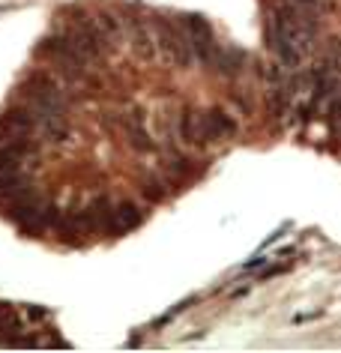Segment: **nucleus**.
<instances>
[{
	"label": "nucleus",
	"instance_id": "nucleus-7",
	"mask_svg": "<svg viewBox=\"0 0 341 353\" xmlns=\"http://www.w3.org/2000/svg\"><path fill=\"white\" fill-rule=\"evenodd\" d=\"M138 222H141V213H138V207L132 204V201H120L117 207H111L108 231H114V234H126V231H132Z\"/></svg>",
	"mask_w": 341,
	"mask_h": 353
},
{
	"label": "nucleus",
	"instance_id": "nucleus-10",
	"mask_svg": "<svg viewBox=\"0 0 341 353\" xmlns=\"http://www.w3.org/2000/svg\"><path fill=\"white\" fill-rule=\"evenodd\" d=\"M126 132H129V141H132V147H138V150H150L153 147V141L147 138V132H144V117L138 111L129 117Z\"/></svg>",
	"mask_w": 341,
	"mask_h": 353
},
{
	"label": "nucleus",
	"instance_id": "nucleus-11",
	"mask_svg": "<svg viewBox=\"0 0 341 353\" xmlns=\"http://www.w3.org/2000/svg\"><path fill=\"white\" fill-rule=\"evenodd\" d=\"M0 332H10L12 335V344H15V335L21 332L19 314H15V308H10L6 303H0Z\"/></svg>",
	"mask_w": 341,
	"mask_h": 353
},
{
	"label": "nucleus",
	"instance_id": "nucleus-6",
	"mask_svg": "<svg viewBox=\"0 0 341 353\" xmlns=\"http://www.w3.org/2000/svg\"><path fill=\"white\" fill-rule=\"evenodd\" d=\"M93 28H96V33H99V39H102L105 48H111V51L120 48V42H123V28H120V19L114 12H108V10L96 12Z\"/></svg>",
	"mask_w": 341,
	"mask_h": 353
},
{
	"label": "nucleus",
	"instance_id": "nucleus-1",
	"mask_svg": "<svg viewBox=\"0 0 341 353\" xmlns=\"http://www.w3.org/2000/svg\"><path fill=\"white\" fill-rule=\"evenodd\" d=\"M153 33H156V48L162 51L165 60H171V63H177L183 69L192 66V60H195V51H192V42L186 37V28H183V21L180 24H171L168 19H156Z\"/></svg>",
	"mask_w": 341,
	"mask_h": 353
},
{
	"label": "nucleus",
	"instance_id": "nucleus-9",
	"mask_svg": "<svg viewBox=\"0 0 341 353\" xmlns=\"http://www.w3.org/2000/svg\"><path fill=\"white\" fill-rule=\"evenodd\" d=\"M213 66L222 75H237L242 69V51L240 48H218L213 57Z\"/></svg>",
	"mask_w": 341,
	"mask_h": 353
},
{
	"label": "nucleus",
	"instance_id": "nucleus-12",
	"mask_svg": "<svg viewBox=\"0 0 341 353\" xmlns=\"http://www.w3.org/2000/svg\"><path fill=\"white\" fill-rule=\"evenodd\" d=\"M30 317L33 321H39V317H45V312H42V308H30Z\"/></svg>",
	"mask_w": 341,
	"mask_h": 353
},
{
	"label": "nucleus",
	"instance_id": "nucleus-3",
	"mask_svg": "<svg viewBox=\"0 0 341 353\" xmlns=\"http://www.w3.org/2000/svg\"><path fill=\"white\" fill-rule=\"evenodd\" d=\"M183 28H186V37L192 42L195 57L204 60V63H213L218 46L213 39V28H209V21L204 19V15H186V19H183Z\"/></svg>",
	"mask_w": 341,
	"mask_h": 353
},
{
	"label": "nucleus",
	"instance_id": "nucleus-4",
	"mask_svg": "<svg viewBox=\"0 0 341 353\" xmlns=\"http://www.w3.org/2000/svg\"><path fill=\"white\" fill-rule=\"evenodd\" d=\"M42 48L48 51L51 54V60H54V63L63 69L66 75H72V78H78L84 72V60H81V54H78V51L72 48V42H69L66 37H48L45 42H42Z\"/></svg>",
	"mask_w": 341,
	"mask_h": 353
},
{
	"label": "nucleus",
	"instance_id": "nucleus-2",
	"mask_svg": "<svg viewBox=\"0 0 341 353\" xmlns=\"http://www.w3.org/2000/svg\"><path fill=\"white\" fill-rule=\"evenodd\" d=\"M66 39L72 42V48L81 54L84 63H99V60L105 57V51H108V48L102 46V39H99V33H96V28H93V19L90 21H87V19L75 21L72 28H69Z\"/></svg>",
	"mask_w": 341,
	"mask_h": 353
},
{
	"label": "nucleus",
	"instance_id": "nucleus-5",
	"mask_svg": "<svg viewBox=\"0 0 341 353\" xmlns=\"http://www.w3.org/2000/svg\"><path fill=\"white\" fill-rule=\"evenodd\" d=\"M129 30H132V48L138 57L153 60L159 54V48H156V33L141 15H129Z\"/></svg>",
	"mask_w": 341,
	"mask_h": 353
},
{
	"label": "nucleus",
	"instance_id": "nucleus-8",
	"mask_svg": "<svg viewBox=\"0 0 341 353\" xmlns=\"http://www.w3.org/2000/svg\"><path fill=\"white\" fill-rule=\"evenodd\" d=\"M180 135L192 147H204V138H200V111H195V108L183 111V117H180Z\"/></svg>",
	"mask_w": 341,
	"mask_h": 353
}]
</instances>
